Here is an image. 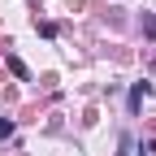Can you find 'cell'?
I'll list each match as a JSON object with an SVG mask.
<instances>
[{
    "instance_id": "3957f363",
    "label": "cell",
    "mask_w": 156,
    "mask_h": 156,
    "mask_svg": "<svg viewBox=\"0 0 156 156\" xmlns=\"http://www.w3.org/2000/svg\"><path fill=\"white\" fill-rule=\"evenodd\" d=\"M139 156H156V139H143L139 143Z\"/></svg>"
},
{
    "instance_id": "277c9868",
    "label": "cell",
    "mask_w": 156,
    "mask_h": 156,
    "mask_svg": "<svg viewBox=\"0 0 156 156\" xmlns=\"http://www.w3.org/2000/svg\"><path fill=\"white\" fill-rule=\"evenodd\" d=\"M9 134H13V122H9V117H0V139H9Z\"/></svg>"
},
{
    "instance_id": "6da1fadb",
    "label": "cell",
    "mask_w": 156,
    "mask_h": 156,
    "mask_svg": "<svg viewBox=\"0 0 156 156\" xmlns=\"http://www.w3.org/2000/svg\"><path fill=\"white\" fill-rule=\"evenodd\" d=\"M143 95H147V83H134V91H130V113L143 104Z\"/></svg>"
},
{
    "instance_id": "7a4b0ae2",
    "label": "cell",
    "mask_w": 156,
    "mask_h": 156,
    "mask_svg": "<svg viewBox=\"0 0 156 156\" xmlns=\"http://www.w3.org/2000/svg\"><path fill=\"white\" fill-rule=\"evenodd\" d=\"M9 69H13V74H17V78H22V83H30V69H26V65H22V61H17V56H9Z\"/></svg>"
},
{
    "instance_id": "5b68a950",
    "label": "cell",
    "mask_w": 156,
    "mask_h": 156,
    "mask_svg": "<svg viewBox=\"0 0 156 156\" xmlns=\"http://www.w3.org/2000/svg\"><path fill=\"white\" fill-rule=\"evenodd\" d=\"M130 147H134V139H130V134H122V152H117V156H126Z\"/></svg>"
}]
</instances>
